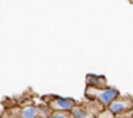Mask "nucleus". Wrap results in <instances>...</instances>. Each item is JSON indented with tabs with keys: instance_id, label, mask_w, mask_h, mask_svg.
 <instances>
[{
	"instance_id": "f257e3e1",
	"label": "nucleus",
	"mask_w": 133,
	"mask_h": 118,
	"mask_svg": "<svg viewBox=\"0 0 133 118\" xmlns=\"http://www.w3.org/2000/svg\"><path fill=\"white\" fill-rule=\"evenodd\" d=\"M84 95H86L87 100H95L107 108L113 101L120 97V91L116 87H110V85L104 87V88H90V87H86Z\"/></svg>"
},
{
	"instance_id": "f03ea898",
	"label": "nucleus",
	"mask_w": 133,
	"mask_h": 118,
	"mask_svg": "<svg viewBox=\"0 0 133 118\" xmlns=\"http://www.w3.org/2000/svg\"><path fill=\"white\" fill-rule=\"evenodd\" d=\"M107 109L112 112L115 118L130 115L133 112V97L132 95H120L117 100H115L107 107Z\"/></svg>"
},
{
	"instance_id": "7ed1b4c3",
	"label": "nucleus",
	"mask_w": 133,
	"mask_h": 118,
	"mask_svg": "<svg viewBox=\"0 0 133 118\" xmlns=\"http://www.w3.org/2000/svg\"><path fill=\"white\" fill-rule=\"evenodd\" d=\"M50 109L52 111H64V112H70L76 105H77V101L75 98L70 97H59V95H52V97L47 100Z\"/></svg>"
},
{
	"instance_id": "20e7f679",
	"label": "nucleus",
	"mask_w": 133,
	"mask_h": 118,
	"mask_svg": "<svg viewBox=\"0 0 133 118\" xmlns=\"http://www.w3.org/2000/svg\"><path fill=\"white\" fill-rule=\"evenodd\" d=\"M86 85L90 88H104L107 87V80L104 75L87 74L86 75Z\"/></svg>"
},
{
	"instance_id": "39448f33",
	"label": "nucleus",
	"mask_w": 133,
	"mask_h": 118,
	"mask_svg": "<svg viewBox=\"0 0 133 118\" xmlns=\"http://www.w3.org/2000/svg\"><path fill=\"white\" fill-rule=\"evenodd\" d=\"M70 115H72V118H96V115L92 114V112L84 107V104H77V105L70 111Z\"/></svg>"
},
{
	"instance_id": "423d86ee",
	"label": "nucleus",
	"mask_w": 133,
	"mask_h": 118,
	"mask_svg": "<svg viewBox=\"0 0 133 118\" xmlns=\"http://www.w3.org/2000/svg\"><path fill=\"white\" fill-rule=\"evenodd\" d=\"M39 117V108L36 105H24L19 109V118H36Z\"/></svg>"
},
{
	"instance_id": "0eeeda50",
	"label": "nucleus",
	"mask_w": 133,
	"mask_h": 118,
	"mask_svg": "<svg viewBox=\"0 0 133 118\" xmlns=\"http://www.w3.org/2000/svg\"><path fill=\"white\" fill-rule=\"evenodd\" d=\"M47 118H72L70 112H64V111H52V114Z\"/></svg>"
},
{
	"instance_id": "6e6552de",
	"label": "nucleus",
	"mask_w": 133,
	"mask_h": 118,
	"mask_svg": "<svg viewBox=\"0 0 133 118\" xmlns=\"http://www.w3.org/2000/svg\"><path fill=\"white\" fill-rule=\"evenodd\" d=\"M96 118H115V117H113V115H112V112H110L109 109L106 108L104 111H102V112H100V114H99Z\"/></svg>"
},
{
	"instance_id": "1a4fd4ad",
	"label": "nucleus",
	"mask_w": 133,
	"mask_h": 118,
	"mask_svg": "<svg viewBox=\"0 0 133 118\" xmlns=\"http://www.w3.org/2000/svg\"><path fill=\"white\" fill-rule=\"evenodd\" d=\"M117 118H130V115H123V117H117Z\"/></svg>"
},
{
	"instance_id": "9d476101",
	"label": "nucleus",
	"mask_w": 133,
	"mask_h": 118,
	"mask_svg": "<svg viewBox=\"0 0 133 118\" xmlns=\"http://www.w3.org/2000/svg\"><path fill=\"white\" fill-rule=\"evenodd\" d=\"M130 118H133V112H132V114H130Z\"/></svg>"
},
{
	"instance_id": "9b49d317",
	"label": "nucleus",
	"mask_w": 133,
	"mask_h": 118,
	"mask_svg": "<svg viewBox=\"0 0 133 118\" xmlns=\"http://www.w3.org/2000/svg\"><path fill=\"white\" fill-rule=\"evenodd\" d=\"M36 118H44V117H40V115H39V117H36Z\"/></svg>"
},
{
	"instance_id": "f8f14e48",
	"label": "nucleus",
	"mask_w": 133,
	"mask_h": 118,
	"mask_svg": "<svg viewBox=\"0 0 133 118\" xmlns=\"http://www.w3.org/2000/svg\"><path fill=\"white\" fill-rule=\"evenodd\" d=\"M129 2H130V3H133V0H129Z\"/></svg>"
}]
</instances>
